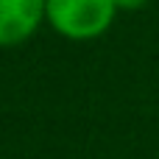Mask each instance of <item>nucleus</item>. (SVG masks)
I'll list each match as a JSON object with an SVG mask.
<instances>
[{
    "instance_id": "obj_3",
    "label": "nucleus",
    "mask_w": 159,
    "mask_h": 159,
    "mask_svg": "<svg viewBox=\"0 0 159 159\" xmlns=\"http://www.w3.org/2000/svg\"><path fill=\"white\" fill-rule=\"evenodd\" d=\"M117 11H143L145 6H151V0H115Z\"/></svg>"
},
{
    "instance_id": "obj_2",
    "label": "nucleus",
    "mask_w": 159,
    "mask_h": 159,
    "mask_svg": "<svg viewBox=\"0 0 159 159\" xmlns=\"http://www.w3.org/2000/svg\"><path fill=\"white\" fill-rule=\"evenodd\" d=\"M48 0H0V48L28 42L45 22Z\"/></svg>"
},
{
    "instance_id": "obj_1",
    "label": "nucleus",
    "mask_w": 159,
    "mask_h": 159,
    "mask_svg": "<svg viewBox=\"0 0 159 159\" xmlns=\"http://www.w3.org/2000/svg\"><path fill=\"white\" fill-rule=\"evenodd\" d=\"M117 17L115 0H48L45 22L64 39L89 42L103 36Z\"/></svg>"
}]
</instances>
